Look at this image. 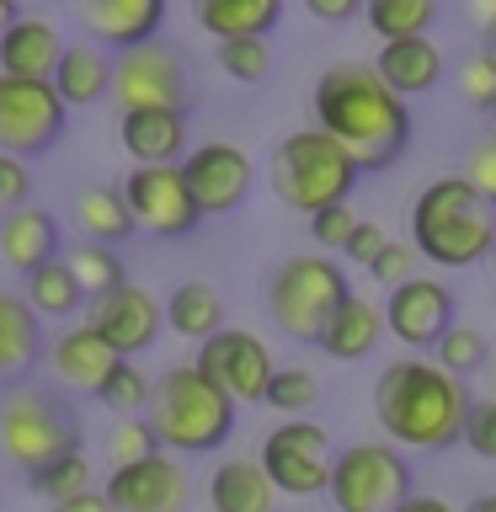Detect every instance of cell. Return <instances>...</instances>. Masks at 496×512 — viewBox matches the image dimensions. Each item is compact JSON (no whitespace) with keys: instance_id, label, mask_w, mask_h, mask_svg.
<instances>
[{"instance_id":"1","label":"cell","mask_w":496,"mask_h":512,"mask_svg":"<svg viewBox=\"0 0 496 512\" xmlns=\"http://www.w3.org/2000/svg\"><path fill=\"white\" fill-rule=\"evenodd\" d=\"M315 128L358 166V176L395 166L411 144L406 102L358 59L331 64V70L315 80Z\"/></svg>"},{"instance_id":"2","label":"cell","mask_w":496,"mask_h":512,"mask_svg":"<svg viewBox=\"0 0 496 512\" xmlns=\"http://www.w3.org/2000/svg\"><path fill=\"white\" fill-rule=\"evenodd\" d=\"M464 411H470V390L432 358H395L374 379V416L390 448L443 454L459 443Z\"/></svg>"},{"instance_id":"3","label":"cell","mask_w":496,"mask_h":512,"mask_svg":"<svg viewBox=\"0 0 496 512\" xmlns=\"http://www.w3.org/2000/svg\"><path fill=\"white\" fill-rule=\"evenodd\" d=\"M496 214L464 187V176H443L427 182L411 203V251L416 262L432 267H475L491 256Z\"/></svg>"},{"instance_id":"4","label":"cell","mask_w":496,"mask_h":512,"mask_svg":"<svg viewBox=\"0 0 496 512\" xmlns=\"http://www.w3.org/2000/svg\"><path fill=\"white\" fill-rule=\"evenodd\" d=\"M144 427L155 432V448L171 459L176 454H214L235 432V406L192 363H176L160 379H150Z\"/></svg>"},{"instance_id":"5","label":"cell","mask_w":496,"mask_h":512,"mask_svg":"<svg viewBox=\"0 0 496 512\" xmlns=\"http://www.w3.org/2000/svg\"><path fill=\"white\" fill-rule=\"evenodd\" d=\"M80 448V416L70 411V400H59L54 390L38 384H11L0 395V459L16 470H43L64 454Z\"/></svg>"},{"instance_id":"6","label":"cell","mask_w":496,"mask_h":512,"mask_svg":"<svg viewBox=\"0 0 496 512\" xmlns=\"http://www.w3.org/2000/svg\"><path fill=\"white\" fill-rule=\"evenodd\" d=\"M352 187H358V166L320 128H294L272 150V192L288 208H299V214H320V208L347 203Z\"/></svg>"},{"instance_id":"7","label":"cell","mask_w":496,"mask_h":512,"mask_svg":"<svg viewBox=\"0 0 496 512\" xmlns=\"http://www.w3.org/2000/svg\"><path fill=\"white\" fill-rule=\"evenodd\" d=\"M352 294L347 272L331 256H288L267 283V310L288 342H315L320 326L331 320V310Z\"/></svg>"},{"instance_id":"8","label":"cell","mask_w":496,"mask_h":512,"mask_svg":"<svg viewBox=\"0 0 496 512\" xmlns=\"http://www.w3.org/2000/svg\"><path fill=\"white\" fill-rule=\"evenodd\" d=\"M326 496L336 512H390L411 496V464L390 443H347L331 454Z\"/></svg>"},{"instance_id":"9","label":"cell","mask_w":496,"mask_h":512,"mask_svg":"<svg viewBox=\"0 0 496 512\" xmlns=\"http://www.w3.org/2000/svg\"><path fill=\"white\" fill-rule=\"evenodd\" d=\"M331 432L320 422H304V416H294V422L272 427L262 438V454H256V470L267 475V486L278 496H320L326 491V475H331Z\"/></svg>"},{"instance_id":"10","label":"cell","mask_w":496,"mask_h":512,"mask_svg":"<svg viewBox=\"0 0 496 512\" xmlns=\"http://www.w3.org/2000/svg\"><path fill=\"white\" fill-rule=\"evenodd\" d=\"M198 374L214 384V390L230 400V406H256L267 395V379H272V352L256 331L246 326H219L208 342L198 347Z\"/></svg>"},{"instance_id":"11","label":"cell","mask_w":496,"mask_h":512,"mask_svg":"<svg viewBox=\"0 0 496 512\" xmlns=\"http://www.w3.org/2000/svg\"><path fill=\"white\" fill-rule=\"evenodd\" d=\"M64 102L48 80H11L0 75V155H43L64 139Z\"/></svg>"},{"instance_id":"12","label":"cell","mask_w":496,"mask_h":512,"mask_svg":"<svg viewBox=\"0 0 496 512\" xmlns=\"http://www.w3.org/2000/svg\"><path fill=\"white\" fill-rule=\"evenodd\" d=\"M123 112H144V107H166V112H187V64L171 43H139L128 54L112 59V91Z\"/></svg>"},{"instance_id":"13","label":"cell","mask_w":496,"mask_h":512,"mask_svg":"<svg viewBox=\"0 0 496 512\" xmlns=\"http://www.w3.org/2000/svg\"><path fill=\"white\" fill-rule=\"evenodd\" d=\"M118 198L128 208V219H134V230L160 235V240H182L203 224L176 166H134L118 182Z\"/></svg>"},{"instance_id":"14","label":"cell","mask_w":496,"mask_h":512,"mask_svg":"<svg viewBox=\"0 0 496 512\" xmlns=\"http://www.w3.org/2000/svg\"><path fill=\"white\" fill-rule=\"evenodd\" d=\"M176 171H182L187 198H192V208H198V219L235 214V208L251 198V182H256L251 155L240 150V144H224V139L187 150V160H176Z\"/></svg>"},{"instance_id":"15","label":"cell","mask_w":496,"mask_h":512,"mask_svg":"<svg viewBox=\"0 0 496 512\" xmlns=\"http://www.w3.org/2000/svg\"><path fill=\"white\" fill-rule=\"evenodd\" d=\"M86 331H96L112 358L134 363V352H150L160 342V299L144 283H118L112 294L86 304Z\"/></svg>"},{"instance_id":"16","label":"cell","mask_w":496,"mask_h":512,"mask_svg":"<svg viewBox=\"0 0 496 512\" xmlns=\"http://www.w3.org/2000/svg\"><path fill=\"white\" fill-rule=\"evenodd\" d=\"M107 507L112 512H187L192 502V480L182 470V459L171 454H144L134 464H118V470L107 475Z\"/></svg>"},{"instance_id":"17","label":"cell","mask_w":496,"mask_h":512,"mask_svg":"<svg viewBox=\"0 0 496 512\" xmlns=\"http://www.w3.org/2000/svg\"><path fill=\"white\" fill-rule=\"evenodd\" d=\"M384 315V331L395 336V342H406L416 352H432L438 347V336L454 326V294L438 283V278H411L390 288V299L379 304Z\"/></svg>"},{"instance_id":"18","label":"cell","mask_w":496,"mask_h":512,"mask_svg":"<svg viewBox=\"0 0 496 512\" xmlns=\"http://www.w3.org/2000/svg\"><path fill=\"white\" fill-rule=\"evenodd\" d=\"M80 27L96 43H112L118 54L139 43H155L160 22H166V0H80Z\"/></svg>"},{"instance_id":"19","label":"cell","mask_w":496,"mask_h":512,"mask_svg":"<svg viewBox=\"0 0 496 512\" xmlns=\"http://www.w3.org/2000/svg\"><path fill=\"white\" fill-rule=\"evenodd\" d=\"M118 139L134 166H176L187 144V112H166V107H144V112H123L118 118Z\"/></svg>"},{"instance_id":"20","label":"cell","mask_w":496,"mask_h":512,"mask_svg":"<svg viewBox=\"0 0 496 512\" xmlns=\"http://www.w3.org/2000/svg\"><path fill=\"white\" fill-rule=\"evenodd\" d=\"M59 64V27L48 16H16L0 32V75L11 80H48Z\"/></svg>"},{"instance_id":"21","label":"cell","mask_w":496,"mask_h":512,"mask_svg":"<svg viewBox=\"0 0 496 512\" xmlns=\"http://www.w3.org/2000/svg\"><path fill=\"white\" fill-rule=\"evenodd\" d=\"M320 352L336 363H358L368 358L379 342H384V315H379V304L374 299H363V294H347L342 304L331 310V320L320 326Z\"/></svg>"},{"instance_id":"22","label":"cell","mask_w":496,"mask_h":512,"mask_svg":"<svg viewBox=\"0 0 496 512\" xmlns=\"http://www.w3.org/2000/svg\"><path fill=\"white\" fill-rule=\"evenodd\" d=\"M384 86H390L400 102L406 96H422L443 80V48L432 38H406V43H379V59L368 64Z\"/></svg>"},{"instance_id":"23","label":"cell","mask_w":496,"mask_h":512,"mask_svg":"<svg viewBox=\"0 0 496 512\" xmlns=\"http://www.w3.org/2000/svg\"><path fill=\"white\" fill-rule=\"evenodd\" d=\"M59 256V219L48 214V208H16V214L0 219V262L16 267L27 278V272H38L43 262H54Z\"/></svg>"},{"instance_id":"24","label":"cell","mask_w":496,"mask_h":512,"mask_svg":"<svg viewBox=\"0 0 496 512\" xmlns=\"http://www.w3.org/2000/svg\"><path fill=\"white\" fill-rule=\"evenodd\" d=\"M48 86H54V96L64 102V112L70 107H96L112 91V59L96 43H64Z\"/></svg>"},{"instance_id":"25","label":"cell","mask_w":496,"mask_h":512,"mask_svg":"<svg viewBox=\"0 0 496 512\" xmlns=\"http://www.w3.org/2000/svg\"><path fill=\"white\" fill-rule=\"evenodd\" d=\"M48 363H54L59 384H70V390H80V395H96L102 379L112 374V363H123V358H112V352L96 342V331L70 326V331H59L54 347H48Z\"/></svg>"},{"instance_id":"26","label":"cell","mask_w":496,"mask_h":512,"mask_svg":"<svg viewBox=\"0 0 496 512\" xmlns=\"http://www.w3.org/2000/svg\"><path fill=\"white\" fill-rule=\"evenodd\" d=\"M160 326H171L182 342H208L219 326H224V299H219V288L214 283H198V278H187V283H176L171 288V299H160Z\"/></svg>"},{"instance_id":"27","label":"cell","mask_w":496,"mask_h":512,"mask_svg":"<svg viewBox=\"0 0 496 512\" xmlns=\"http://www.w3.org/2000/svg\"><path fill=\"white\" fill-rule=\"evenodd\" d=\"M283 22V0H198V27L214 43L267 38Z\"/></svg>"},{"instance_id":"28","label":"cell","mask_w":496,"mask_h":512,"mask_svg":"<svg viewBox=\"0 0 496 512\" xmlns=\"http://www.w3.org/2000/svg\"><path fill=\"white\" fill-rule=\"evenodd\" d=\"M208 507L214 512H272L278 507V491L267 486L256 459H224L208 475Z\"/></svg>"},{"instance_id":"29","label":"cell","mask_w":496,"mask_h":512,"mask_svg":"<svg viewBox=\"0 0 496 512\" xmlns=\"http://www.w3.org/2000/svg\"><path fill=\"white\" fill-rule=\"evenodd\" d=\"M43 358V320L16 294H0V379H22Z\"/></svg>"},{"instance_id":"30","label":"cell","mask_w":496,"mask_h":512,"mask_svg":"<svg viewBox=\"0 0 496 512\" xmlns=\"http://www.w3.org/2000/svg\"><path fill=\"white\" fill-rule=\"evenodd\" d=\"M75 224L91 246H107V251H118L123 240L134 235V219H128L118 187H107V182H91V187L75 192Z\"/></svg>"},{"instance_id":"31","label":"cell","mask_w":496,"mask_h":512,"mask_svg":"<svg viewBox=\"0 0 496 512\" xmlns=\"http://www.w3.org/2000/svg\"><path fill=\"white\" fill-rule=\"evenodd\" d=\"M22 304H27L38 320H70V315L86 310V294H80V283L70 278V267L54 256V262H43L38 272H27Z\"/></svg>"},{"instance_id":"32","label":"cell","mask_w":496,"mask_h":512,"mask_svg":"<svg viewBox=\"0 0 496 512\" xmlns=\"http://www.w3.org/2000/svg\"><path fill=\"white\" fill-rule=\"evenodd\" d=\"M363 22L374 27L379 43H406V38H427V27L438 22L432 0H368Z\"/></svg>"},{"instance_id":"33","label":"cell","mask_w":496,"mask_h":512,"mask_svg":"<svg viewBox=\"0 0 496 512\" xmlns=\"http://www.w3.org/2000/svg\"><path fill=\"white\" fill-rule=\"evenodd\" d=\"M64 267H70V278L80 283V294H86V304L91 299H102V294H112L118 283H128V272H123V256L118 251H107V246H91V240H80V246H70L59 256Z\"/></svg>"},{"instance_id":"34","label":"cell","mask_w":496,"mask_h":512,"mask_svg":"<svg viewBox=\"0 0 496 512\" xmlns=\"http://www.w3.org/2000/svg\"><path fill=\"white\" fill-rule=\"evenodd\" d=\"M32 491H38L48 507H54V502H70V496H80V491H91V464H86V454L75 448V454L43 464V470H32Z\"/></svg>"},{"instance_id":"35","label":"cell","mask_w":496,"mask_h":512,"mask_svg":"<svg viewBox=\"0 0 496 512\" xmlns=\"http://www.w3.org/2000/svg\"><path fill=\"white\" fill-rule=\"evenodd\" d=\"M267 406L272 411H283L288 422H294V416H304L320 400V379L310 374V368H272V379H267Z\"/></svg>"},{"instance_id":"36","label":"cell","mask_w":496,"mask_h":512,"mask_svg":"<svg viewBox=\"0 0 496 512\" xmlns=\"http://www.w3.org/2000/svg\"><path fill=\"white\" fill-rule=\"evenodd\" d=\"M96 400H102V406L118 416V422H128V416H139L144 406H150V379H144L134 363H112V374L102 379Z\"/></svg>"},{"instance_id":"37","label":"cell","mask_w":496,"mask_h":512,"mask_svg":"<svg viewBox=\"0 0 496 512\" xmlns=\"http://www.w3.org/2000/svg\"><path fill=\"white\" fill-rule=\"evenodd\" d=\"M214 59L224 75H235L240 86H256V80L272 75V43L267 38H235V43H214Z\"/></svg>"},{"instance_id":"38","label":"cell","mask_w":496,"mask_h":512,"mask_svg":"<svg viewBox=\"0 0 496 512\" xmlns=\"http://www.w3.org/2000/svg\"><path fill=\"white\" fill-rule=\"evenodd\" d=\"M432 363H438L443 374H454V379L475 374V368L486 363V336L470 331V326H448L438 336V347H432Z\"/></svg>"},{"instance_id":"39","label":"cell","mask_w":496,"mask_h":512,"mask_svg":"<svg viewBox=\"0 0 496 512\" xmlns=\"http://www.w3.org/2000/svg\"><path fill=\"white\" fill-rule=\"evenodd\" d=\"M459 443H470L475 459H491L496 464V400H470L464 427H459Z\"/></svg>"},{"instance_id":"40","label":"cell","mask_w":496,"mask_h":512,"mask_svg":"<svg viewBox=\"0 0 496 512\" xmlns=\"http://www.w3.org/2000/svg\"><path fill=\"white\" fill-rule=\"evenodd\" d=\"M459 91H464L470 107H491L496 102V59L486 54V48H475V54L459 64Z\"/></svg>"},{"instance_id":"41","label":"cell","mask_w":496,"mask_h":512,"mask_svg":"<svg viewBox=\"0 0 496 512\" xmlns=\"http://www.w3.org/2000/svg\"><path fill=\"white\" fill-rule=\"evenodd\" d=\"M144 454H155V432L139 422V416H128V422L112 427V438H107V459H112V470L118 464H134Z\"/></svg>"},{"instance_id":"42","label":"cell","mask_w":496,"mask_h":512,"mask_svg":"<svg viewBox=\"0 0 496 512\" xmlns=\"http://www.w3.org/2000/svg\"><path fill=\"white\" fill-rule=\"evenodd\" d=\"M464 187L486 208H496V139H480L470 150V160H464Z\"/></svg>"},{"instance_id":"43","label":"cell","mask_w":496,"mask_h":512,"mask_svg":"<svg viewBox=\"0 0 496 512\" xmlns=\"http://www.w3.org/2000/svg\"><path fill=\"white\" fill-rule=\"evenodd\" d=\"M352 230H358V214H352L347 203H336V208H320V214H310V235H315V246H320V251H342Z\"/></svg>"},{"instance_id":"44","label":"cell","mask_w":496,"mask_h":512,"mask_svg":"<svg viewBox=\"0 0 496 512\" xmlns=\"http://www.w3.org/2000/svg\"><path fill=\"white\" fill-rule=\"evenodd\" d=\"M27 198H32V171H27V160L0 155V219L16 214V208H27Z\"/></svg>"},{"instance_id":"45","label":"cell","mask_w":496,"mask_h":512,"mask_svg":"<svg viewBox=\"0 0 496 512\" xmlns=\"http://www.w3.org/2000/svg\"><path fill=\"white\" fill-rule=\"evenodd\" d=\"M368 272H374V283L384 288H400V283H411L416 278V251L411 246H400V240H390L374 262H368Z\"/></svg>"},{"instance_id":"46","label":"cell","mask_w":496,"mask_h":512,"mask_svg":"<svg viewBox=\"0 0 496 512\" xmlns=\"http://www.w3.org/2000/svg\"><path fill=\"white\" fill-rule=\"evenodd\" d=\"M384 246H390V235H384L379 230V224H368V219H358V230H352L347 235V246H342V256H352V262H374V256L384 251Z\"/></svg>"},{"instance_id":"47","label":"cell","mask_w":496,"mask_h":512,"mask_svg":"<svg viewBox=\"0 0 496 512\" xmlns=\"http://www.w3.org/2000/svg\"><path fill=\"white\" fill-rule=\"evenodd\" d=\"M304 11L315 16V22H352L358 16V0H304Z\"/></svg>"},{"instance_id":"48","label":"cell","mask_w":496,"mask_h":512,"mask_svg":"<svg viewBox=\"0 0 496 512\" xmlns=\"http://www.w3.org/2000/svg\"><path fill=\"white\" fill-rule=\"evenodd\" d=\"M48 512H112V507H107L102 491H80V496H70V502H54Z\"/></svg>"},{"instance_id":"49","label":"cell","mask_w":496,"mask_h":512,"mask_svg":"<svg viewBox=\"0 0 496 512\" xmlns=\"http://www.w3.org/2000/svg\"><path fill=\"white\" fill-rule=\"evenodd\" d=\"M390 512H459V507H448L443 496H422V491H411L406 502H395Z\"/></svg>"},{"instance_id":"50","label":"cell","mask_w":496,"mask_h":512,"mask_svg":"<svg viewBox=\"0 0 496 512\" xmlns=\"http://www.w3.org/2000/svg\"><path fill=\"white\" fill-rule=\"evenodd\" d=\"M470 22L491 32L496 27V0H470Z\"/></svg>"},{"instance_id":"51","label":"cell","mask_w":496,"mask_h":512,"mask_svg":"<svg viewBox=\"0 0 496 512\" xmlns=\"http://www.w3.org/2000/svg\"><path fill=\"white\" fill-rule=\"evenodd\" d=\"M16 16H22V11H16V0H0V32H6Z\"/></svg>"},{"instance_id":"52","label":"cell","mask_w":496,"mask_h":512,"mask_svg":"<svg viewBox=\"0 0 496 512\" xmlns=\"http://www.w3.org/2000/svg\"><path fill=\"white\" fill-rule=\"evenodd\" d=\"M464 512H496V491H486V496H475V502L464 507Z\"/></svg>"},{"instance_id":"53","label":"cell","mask_w":496,"mask_h":512,"mask_svg":"<svg viewBox=\"0 0 496 512\" xmlns=\"http://www.w3.org/2000/svg\"><path fill=\"white\" fill-rule=\"evenodd\" d=\"M486 54H491V59H496V27H491V43H486Z\"/></svg>"},{"instance_id":"54","label":"cell","mask_w":496,"mask_h":512,"mask_svg":"<svg viewBox=\"0 0 496 512\" xmlns=\"http://www.w3.org/2000/svg\"><path fill=\"white\" fill-rule=\"evenodd\" d=\"M491 267H496V235H491Z\"/></svg>"},{"instance_id":"55","label":"cell","mask_w":496,"mask_h":512,"mask_svg":"<svg viewBox=\"0 0 496 512\" xmlns=\"http://www.w3.org/2000/svg\"><path fill=\"white\" fill-rule=\"evenodd\" d=\"M486 112H491V123H496V102H491V107H486Z\"/></svg>"},{"instance_id":"56","label":"cell","mask_w":496,"mask_h":512,"mask_svg":"<svg viewBox=\"0 0 496 512\" xmlns=\"http://www.w3.org/2000/svg\"><path fill=\"white\" fill-rule=\"evenodd\" d=\"M491 368H496V358H491Z\"/></svg>"}]
</instances>
